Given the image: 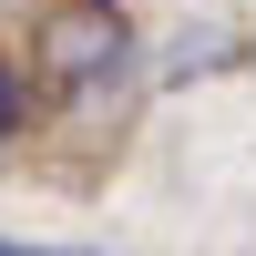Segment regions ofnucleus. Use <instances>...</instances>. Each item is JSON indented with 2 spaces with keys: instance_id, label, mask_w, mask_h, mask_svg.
Wrapping results in <instances>:
<instances>
[{
  "instance_id": "obj_2",
  "label": "nucleus",
  "mask_w": 256,
  "mask_h": 256,
  "mask_svg": "<svg viewBox=\"0 0 256 256\" xmlns=\"http://www.w3.org/2000/svg\"><path fill=\"white\" fill-rule=\"evenodd\" d=\"M20 123H31V82H20V72H10V62H0V144H10V134H20Z\"/></svg>"
},
{
  "instance_id": "obj_3",
  "label": "nucleus",
  "mask_w": 256,
  "mask_h": 256,
  "mask_svg": "<svg viewBox=\"0 0 256 256\" xmlns=\"http://www.w3.org/2000/svg\"><path fill=\"white\" fill-rule=\"evenodd\" d=\"M0 256H52V246H10V236H0Z\"/></svg>"
},
{
  "instance_id": "obj_1",
  "label": "nucleus",
  "mask_w": 256,
  "mask_h": 256,
  "mask_svg": "<svg viewBox=\"0 0 256 256\" xmlns=\"http://www.w3.org/2000/svg\"><path fill=\"white\" fill-rule=\"evenodd\" d=\"M123 20H113V0H82V10H62L52 31H41V92L52 102H82V92H102V82L123 72Z\"/></svg>"
}]
</instances>
